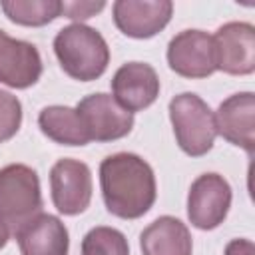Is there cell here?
I'll use <instances>...</instances> for the list:
<instances>
[{
    "instance_id": "cell-8",
    "label": "cell",
    "mask_w": 255,
    "mask_h": 255,
    "mask_svg": "<svg viewBox=\"0 0 255 255\" xmlns=\"http://www.w3.org/2000/svg\"><path fill=\"white\" fill-rule=\"evenodd\" d=\"M90 139L114 141L128 135L133 128V114L124 110L110 94H92L76 106Z\"/></svg>"
},
{
    "instance_id": "cell-15",
    "label": "cell",
    "mask_w": 255,
    "mask_h": 255,
    "mask_svg": "<svg viewBox=\"0 0 255 255\" xmlns=\"http://www.w3.org/2000/svg\"><path fill=\"white\" fill-rule=\"evenodd\" d=\"M143 255H191V235L185 223L171 215L157 217L139 235Z\"/></svg>"
},
{
    "instance_id": "cell-22",
    "label": "cell",
    "mask_w": 255,
    "mask_h": 255,
    "mask_svg": "<svg viewBox=\"0 0 255 255\" xmlns=\"http://www.w3.org/2000/svg\"><path fill=\"white\" fill-rule=\"evenodd\" d=\"M8 239H10V229H8V225L0 219V249L8 243Z\"/></svg>"
},
{
    "instance_id": "cell-6",
    "label": "cell",
    "mask_w": 255,
    "mask_h": 255,
    "mask_svg": "<svg viewBox=\"0 0 255 255\" xmlns=\"http://www.w3.org/2000/svg\"><path fill=\"white\" fill-rule=\"evenodd\" d=\"M50 189L56 209L64 215H78L92 201V171L84 161L58 159L50 169Z\"/></svg>"
},
{
    "instance_id": "cell-10",
    "label": "cell",
    "mask_w": 255,
    "mask_h": 255,
    "mask_svg": "<svg viewBox=\"0 0 255 255\" xmlns=\"http://www.w3.org/2000/svg\"><path fill=\"white\" fill-rule=\"evenodd\" d=\"M114 100L128 112L149 108L159 94V78L149 64L128 62L112 78Z\"/></svg>"
},
{
    "instance_id": "cell-7",
    "label": "cell",
    "mask_w": 255,
    "mask_h": 255,
    "mask_svg": "<svg viewBox=\"0 0 255 255\" xmlns=\"http://www.w3.org/2000/svg\"><path fill=\"white\" fill-rule=\"evenodd\" d=\"M211 40L215 70L233 76H245L255 70V28L249 22H227Z\"/></svg>"
},
{
    "instance_id": "cell-3",
    "label": "cell",
    "mask_w": 255,
    "mask_h": 255,
    "mask_svg": "<svg viewBox=\"0 0 255 255\" xmlns=\"http://www.w3.org/2000/svg\"><path fill=\"white\" fill-rule=\"evenodd\" d=\"M42 213L38 173L24 163H10L0 169V219L16 233L24 223Z\"/></svg>"
},
{
    "instance_id": "cell-2",
    "label": "cell",
    "mask_w": 255,
    "mask_h": 255,
    "mask_svg": "<svg viewBox=\"0 0 255 255\" xmlns=\"http://www.w3.org/2000/svg\"><path fill=\"white\" fill-rule=\"evenodd\" d=\"M54 52L62 70L80 82L100 78L110 62V48L104 36L80 22L70 24L56 34Z\"/></svg>"
},
{
    "instance_id": "cell-12",
    "label": "cell",
    "mask_w": 255,
    "mask_h": 255,
    "mask_svg": "<svg viewBox=\"0 0 255 255\" xmlns=\"http://www.w3.org/2000/svg\"><path fill=\"white\" fill-rule=\"evenodd\" d=\"M42 76V58L34 44L10 38L0 30V82L24 90L34 86Z\"/></svg>"
},
{
    "instance_id": "cell-9",
    "label": "cell",
    "mask_w": 255,
    "mask_h": 255,
    "mask_svg": "<svg viewBox=\"0 0 255 255\" xmlns=\"http://www.w3.org/2000/svg\"><path fill=\"white\" fill-rule=\"evenodd\" d=\"M169 68L183 78H207L215 72L213 40L203 30H183L169 40Z\"/></svg>"
},
{
    "instance_id": "cell-19",
    "label": "cell",
    "mask_w": 255,
    "mask_h": 255,
    "mask_svg": "<svg viewBox=\"0 0 255 255\" xmlns=\"http://www.w3.org/2000/svg\"><path fill=\"white\" fill-rule=\"evenodd\" d=\"M20 124H22L20 100L10 92L0 90V143L14 137L16 131L20 129Z\"/></svg>"
},
{
    "instance_id": "cell-21",
    "label": "cell",
    "mask_w": 255,
    "mask_h": 255,
    "mask_svg": "<svg viewBox=\"0 0 255 255\" xmlns=\"http://www.w3.org/2000/svg\"><path fill=\"white\" fill-rule=\"evenodd\" d=\"M255 247L249 239H233L225 247V255H253Z\"/></svg>"
},
{
    "instance_id": "cell-5",
    "label": "cell",
    "mask_w": 255,
    "mask_h": 255,
    "mask_svg": "<svg viewBox=\"0 0 255 255\" xmlns=\"http://www.w3.org/2000/svg\"><path fill=\"white\" fill-rule=\"evenodd\" d=\"M231 207V185L219 173L199 175L187 195V217L197 229L209 231L223 223Z\"/></svg>"
},
{
    "instance_id": "cell-17",
    "label": "cell",
    "mask_w": 255,
    "mask_h": 255,
    "mask_svg": "<svg viewBox=\"0 0 255 255\" xmlns=\"http://www.w3.org/2000/svg\"><path fill=\"white\" fill-rule=\"evenodd\" d=\"M0 8L8 20L22 26H44L62 16V2L58 0H8Z\"/></svg>"
},
{
    "instance_id": "cell-11",
    "label": "cell",
    "mask_w": 255,
    "mask_h": 255,
    "mask_svg": "<svg viewBox=\"0 0 255 255\" xmlns=\"http://www.w3.org/2000/svg\"><path fill=\"white\" fill-rule=\"evenodd\" d=\"M169 0H118L114 2V22L129 38H151L171 20Z\"/></svg>"
},
{
    "instance_id": "cell-20",
    "label": "cell",
    "mask_w": 255,
    "mask_h": 255,
    "mask_svg": "<svg viewBox=\"0 0 255 255\" xmlns=\"http://www.w3.org/2000/svg\"><path fill=\"white\" fill-rule=\"evenodd\" d=\"M106 2L98 0V2H62V14L66 18L72 20H86L92 18L94 14H98L100 10H104Z\"/></svg>"
},
{
    "instance_id": "cell-4",
    "label": "cell",
    "mask_w": 255,
    "mask_h": 255,
    "mask_svg": "<svg viewBox=\"0 0 255 255\" xmlns=\"http://www.w3.org/2000/svg\"><path fill=\"white\" fill-rule=\"evenodd\" d=\"M169 120L177 145L191 157L205 155L215 141V118L211 108L191 92H183L169 102Z\"/></svg>"
},
{
    "instance_id": "cell-1",
    "label": "cell",
    "mask_w": 255,
    "mask_h": 255,
    "mask_svg": "<svg viewBox=\"0 0 255 255\" xmlns=\"http://www.w3.org/2000/svg\"><path fill=\"white\" fill-rule=\"evenodd\" d=\"M100 185L108 211L122 219L145 215L157 195L151 165L128 151L108 155L102 161Z\"/></svg>"
},
{
    "instance_id": "cell-18",
    "label": "cell",
    "mask_w": 255,
    "mask_h": 255,
    "mask_svg": "<svg viewBox=\"0 0 255 255\" xmlns=\"http://www.w3.org/2000/svg\"><path fill=\"white\" fill-rule=\"evenodd\" d=\"M82 255H129V245L122 231L100 225L86 233Z\"/></svg>"
},
{
    "instance_id": "cell-13",
    "label": "cell",
    "mask_w": 255,
    "mask_h": 255,
    "mask_svg": "<svg viewBox=\"0 0 255 255\" xmlns=\"http://www.w3.org/2000/svg\"><path fill=\"white\" fill-rule=\"evenodd\" d=\"M215 118V129L229 143L243 147L247 153L255 149V96L253 92H241L229 96L219 104Z\"/></svg>"
},
{
    "instance_id": "cell-16",
    "label": "cell",
    "mask_w": 255,
    "mask_h": 255,
    "mask_svg": "<svg viewBox=\"0 0 255 255\" xmlns=\"http://www.w3.org/2000/svg\"><path fill=\"white\" fill-rule=\"evenodd\" d=\"M38 126L44 135L62 145H86L92 141L76 108L48 106L40 112Z\"/></svg>"
},
{
    "instance_id": "cell-14",
    "label": "cell",
    "mask_w": 255,
    "mask_h": 255,
    "mask_svg": "<svg viewBox=\"0 0 255 255\" xmlns=\"http://www.w3.org/2000/svg\"><path fill=\"white\" fill-rule=\"evenodd\" d=\"M14 235L22 255H68V229L50 213H38Z\"/></svg>"
}]
</instances>
